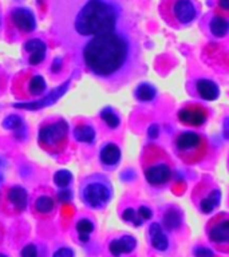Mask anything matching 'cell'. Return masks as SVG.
<instances>
[{
	"mask_svg": "<svg viewBox=\"0 0 229 257\" xmlns=\"http://www.w3.org/2000/svg\"><path fill=\"white\" fill-rule=\"evenodd\" d=\"M76 63L108 86H124L144 71L136 24L95 36L74 54Z\"/></svg>",
	"mask_w": 229,
	"mask_h": 257,
	"instance_id": "6da1fadb",
	"label": "cell"
},
{
	"mask_svg": "<svg viewBox=\"0 0 229 257\" xmlns=\"http://www.w3.org/2000/svg\"><path fill=\"white\" fill-rule=\"evenodd\" d=\"M52 32L75 54L95 36L133 23L121 0H51Z\"/></svg>",
	"mask_w": 229,
	"mask_h": 257,
	"instance_id": "7a4b0ae2",
	"label": "cell"
},
{
	"mask_svg": "<svg viewBox=\"0 0 229 257\" xmlns=\"http://www.w3.org/2000/svg\"><path fill=\"white\" fill-rule=\"evenodd\" d=\"M79 196L87 208L96 210L106 208L112 197L111 182L100 173L90 174L80 182Z\"/></svg>",
	"mask_w": 229,
	"mask_h": 257,
	"instance_id": "3957f363",
	"label": "cell"
},
{
	"mask_svg": "<svg viewBox=\"0 0 229 257\" xmlns=\"http://www.w3.org/2000/svg\"><path fill=\"white\" fill-rule=\"evenodd\" d=\"M160 12L162 19L174 28L190 24L198 14L193 0H164L160 6Z\"/></svg>",
	"mask_w": 229,
	"mask_h": 257,
	"instance_id": "277c9868",
	"label": "cell"
},
{
	"mask_svg": "<svg viewBox=\"0 0 229 257\" xmlns=\"http://www.w3.org/2000/svg\"><path fill=\"white\" fill-rule=\"evenodd\" d=\"M68 124L64 119H58L55 122L42 126L38 136V142L40 148L46 152L56 154L63 152L67 145Z\"/></svg>",
	"mask_w": 229,
	"mask_h": 257,
	"instance_id": "5b68a950",
	"label": "cell"
},
{
	"mask_svg": "<svg viewBox=\"0 0 229 257\" xmlns=\"http://www.w3.org/2000/svg\"><path fill=\"white\" fill-rule=\"evenodd\" d=\"M206 145L204 138L194 132H184L177 137L176 150L181 160L193 164L200 161L205 154Z\"/></svg>",
	"mask_w": 229,
	"mask_h": 257,
	"instance_id": "8992f818",
	"label": "cell"
},
{
	"mask_svg": "<svg viewBox=\"0 0 229 257\" xmlns=\"http://www.w3.org/2000/svg\"><path fill=\"white\" fill-rule=\"evenodd\" d=\"M156 162H142L145 164V177L150 185L153 186H162L166 182H169L172 177V169L169 166L168 160L158 156V152L154 156Z\"/></svg>",
	"mask_w": 229,
	"mask_h": 257,
	"instance_id": "52a82bcc",
	"label": "cell"
},
{
	"mask_svg": "<svg viewBox=\"0 0 229 257\" xmlns=\"http://www.w3.org/2000/svg\"><path fill=\"white\" fill-rule=\"evenodd\" d=\"M28 204V193L27 190L19 185L12 186L7 192L6 196V212L10 214H19L24 212Z\"/></svg>",
	"mask_w": 229,
	"mask_h": 257,
	"instance_id": "ba28073f",
	"label": "cell"
},
{
	"mask_svg": "<svg viewBox=\"0 0 229 257\" xmlns=\"http://www.w3.org/2000/svg\"><path fill=\"white\" fill-rule=\"evenodd\" d=\"M70 83H71V80L68 79L66 80L62 86H59L55 90H52L48 95H46L42 99L36 100V102H28V103H16L14 104V107L16 108H26V110H39V108L47 107V106H51L56 102V100L59 99L60 96H63L67 91V88L70 87Z\"/></svg>",
	"mask_w": 229,
	"mask_h": 257,
	"instance_id": "9c48e42d",
	"label": "cell"
},
{
	"mask_svg": "<svg viewBox=\"0 0 229 257\" xmlns=\"http://www.w3.org/2000/svg\"><path fill=\"white\" fill-rule=\"evenodd\" d=\"M209 238L216 244H226L229 241V220L225 213L216 217L209 224Z\"/></svg>",
	"mask_w": 229,
	"mask_h": 257,
	"instance_id": "30bf717a",
	"label": "cell"
},
{
	"mask_svg": "<svg viewBox=\"0 0 229 257\" xmlns=\"http://www.w3.org/2000/svg\"><path fill=\"white\" fill-rule=\"evenodd\" d=\"M11 22L19 31L32 32L36 27L35 16L28 8H16L11 12Z\"/></svg>",
	"mask_w": 229,
	"mask_h": 257,
	"instance_id": "8fae6325",
	"label": "cell"
},
{
	"mask_svg": "<svg viewBox=\"0 0 229 257\" xmlns=\"http://www.w3.org/2000/svg\"><path fill=\"white\" fill-rule=\"evenodd\" d=\"M206 111L201 106H186L178 111V119L188 126H201L206 120Z\"/></svg>",
	"mask_w": 229,
	"mask_h": 257,
	"instance_id": "7c38bea8",
	"label": "cell"
},
{
	"mask_svg": "<svg viewBox=\"0 0 229 257\" xmlns=\"http://www.w3.org/2000/svg\"><path fill=\"white\" fill-rule=\"evenodd\" d=\"M137 246V240L130 234H125V236L116 238V240L110 241L108 244V250L114 257H118L121 254H128L132 253Z\"/></svg>",
	"mask_w": 229,
	"mask_h": 257,
	"instance_id": "4fadbf2b",
	"label": "cell"
},
{
	"mask_svg": "<svg viewBox=\"0 0 229 257\" xmlns=\"http://www.w3.org/2000/svg\"><path fill=\"white\" fill-rule=\"evenodd\" d=\"M149 237H150V244L156 250L164 252V250L168 249V237H166L165 232L162 230V226L158 222L150 224V226H149Z\"/></svg>",
	"mask_w": 229,
	"mask_h": 257,
	"instance_id": "5bb4252c",
	"label": "cell"
},
{
	"mask_svg": "<svg viewBox=\"0 0 229 257\" xmlns=\"http://www.w3.org/2000/svg\"><path fill=\"white\" fill-rule=\"evenodd\" d=\"M99 160L104 166L114 168L121 160V149L116 144H106L100 149Z\"/></svg>",
	"mask_w": 229,
	"mask_h": 257,
	"instance_id": "9a60e30c",
	"label": "cell"
},
{
	"mask_svg": "<svg viewBox=\"0 0 229 257\" xmlns=\"http://www.w3.org/2000/svg\"><path fill=\"white\" fill-rule=\"evenodd\" d=\"M196 87L197 91H198V95L205 100H214L220 95L218 86L210 79H204V78L198 79L196 82Z\"/></svg>",
	"mask_w": 229,
	"mask_h": 257,
	"instance_id": "2e32d148",
	"label": "cell"
},
{
	"mask_svg": "<svg viewBox=\"0 0 229 257\" xmlns=\"http://www.w3.org/2000/svg\"><path fill=\"white\" fill-rule=\"evenodd\" d=\"M27 79V94L31 96H39L46 91V80L39 74H34L31 76H26Z\"/></svg>",
	"mask_w": 229,
	"mask_h": 257,
	"instance_id": "e0dca14e",
	"label": "cell"
},
{
	"mask_svg": "<svg viewBox=\"0 0 229 257\" xmlns=\"http://www.w3.org/2000/svg\"><path fill=\"white\" fill-rule=\"evenodd\" d=\"M162 224L168 230H176L182 224V214L178 209L169 208L162 217Z\"/></svg>",
	"mask_w": 229,
	"mask_h": 257,
	"instance_id": "ac0fdd59",
	"label": "cell"
},
{
	"mask_svg": "<svg viewBox=\"0 0 229 257\" xmlns=\"http://www.w3.org/2000/svg\"><path fill=\"white\" fill-rule=\"evenodd\" d=\"M74 138L78 142H83V144H92L95 141V132L91 126L88 124H78L74 128Z\"/></svg>",
	"mask_w": 229,
	"mask_h": 257,
	"instance_id": "d6986e66",
	"label": "cell"
},
{
	"mask_svg": "<svg viewBox=\"0 0 229 257\" xmlns=\"http://www.w3.org/2000/svg\"><path fill=\"white\" fill-rule=\"evenodd\" d=\"M221 201V192L220 190H213L210 192L208 197H205L204 200L200 202V209L201 212L205 213V214H209L212 213L214 209L220 205Z\"/></svg>",
	"mask_w": 229,
	"mask_h": 257,
	"instance_id": "ffe728a7",
	"label": "cell"
},
{
	"mask_svg": "<svg viewBox=\"0 0 229 257\" xmlns=\"http://www.w3.org/2000/svg\"><path fill=\"white\" fill-rule=\"evenodd\" d=\"M55 209V201L50 196H40L35 201V212L39 216H47L51 214Z\"/></svg>",
	"mask_w": 229,
	"mask_h": 257,
	"instance_id": "44dd1931",
	"label": "cell"
},
{
	"mask_svg": "<svg viewBox=\"0 0 229 257\" xmlns=\"http://www.w3.org/2000/svg\"><path fill=\"white\" fill-rule=\"evenodd\" d=\"M209 28H210V32H212L216 38H222V36L226 35V32H228L229 23L225 18L218 15L212 18L210 23H209Z\"/></svg>",
	"mask_w": 229,
	"mask_h": 257,
	"instance_id": "7402d4cb",
	"label": "cell"
},
{
	"mask_svg": "<svg viewBox=\"0 0 229 257\" xmlns=\"http://www.w3.org/2000/svg\"><path fill=\"white\" fill-rule=\"evenodd\" d=\"M156 88L149 83L140 84L136 90L137 99L141 100V102H150V100H153L156 98Z\"/></svg>",
	"mask_w": 229,
	"mask_h": 257,
	"instance_id": "603a6c76",
	"label": "cell"
},
{
	"mask_svg": "<svg viewBox=\"0 0 229 257\" xmlns=\"http://www.w3.org/2000/svg\"><path fill=\"white\" fill-rule=\"evenodd\" d=\"M100 118L106 122V124H107L110 128L118 127L121 123L120 116L117 115L111 107H104L103 110L100 111Z\"/></svg>",
	"mask_w": 229,
	"mask_h": 257,
	"instance_id": "cb8c5ba5",
	"label": "cell"
},
{
	"mask_svg": "<svg viewBox=\"0 0 229 257\" xmlns=\"http://www.w3.org/2000/svg\"><path fill=\"white\" fill-rule=\"evenodd\" d=\"M72 181V174L68 170H58V172L54 174V182H55L56 186L59 188H67L68 185L71 184Z\"/></svg>",
	"mask_w": 229,
	"mask_h": 257,
	"instance_id": "d4e9b609",
	"label": "cell"
},
{
	"mask_svg": "<svg viewBox=\"0 0 229 257\" xmlns=\"http://www.w3.org/2000/svg\"><path fill=\"white\" fill-rule=\"evenodd\" d=\"M24 50L28 52H44L46 54V50H47V46L44 43L43 40L40 39H31L26 42L24 44Z\"/></svg>",
	"mask_w": 229,
	"mask_h": 257,
	"instance_id": "484cf974",
	"label": "cell"
},
{
	"mask_svg": "<svg viewBox=\"0 0 229 257\" xmlns=\"http://www.w3.org/2000/svg\"><path fill=\"white\" fill-rule=\"evenodd\" d=\"M3 127L7 130H20L23 127V120L18 115H8L3 120Z\"/></svg>",
	"mask_w": 229,
	"mask_h": 257,
	"instance_id": "4316f807",
	"label": "cell"
},
{
	"mask_svg": "<svg viewBox=\"0 0 229 257\" xmlns=\"http://www.w3.org/2000/svg\"><path fill=\"white\" fill-rule=\"evenodd\" d=\"M76 232L78 234H91L92 230H94V224H92L91 221L87 220V218H82L76 222Z\"/></svg>",
	"mask_w": 229,
	"mask_h": 257,
	"instance_id": "83f0119b",
	"label": "cell"
},
{
	"mask_svg": "<svg viewBox=\"0 0 229 257\" xmlns=\"http://www.w3.org/2000/svg\"><path fill=\"white\" fill-rule=\"evenodd\" d=\"M122 220L128 221V222H133L136 226H140V225L144 222V221L138 217V214H137L136 210L133 208L125 209L124 213H122Z\"/></svg>",
	"mask_w": 229,
	"mask_h": 257,
	"instance_id": "f1b7e54d",
	"label": "cell"
},
{
	"mask_svg": "<svg viewBox=\"0 0 229 257\" xmlns=\"http://www.w3.org/2000/svg\"><path fill=\"white\" fill-rule=\"evenodd\" d=\"M20 257H39V249L35 244H28L23 246Z\"/></svg>",
	"mask_w": 229,
	"mask_h": 257,
	"instance_id": "f546056e",
	"label": "cell"
},
{
	"mask_svg": "<svg viewBox=\"0 0 229 257\" xmlns=\"http://www.w3.org/2000/svg\"><path fill=\"white\" fill-rule=\"evenodd\" d=\"M193 256L194 257H216L214 253L210 249L205 248V246H197L193 249Z\"/></svg>",
	"mask_w": 229,
	"mask_h": 257,
	"instance_id": "4dcf8cb0",
	"label": "cell"
},
{
	"mask_svg": "<svg viewBox=\"0 0 229 257\" xmlns=\"http://www.w3.org/2000/svg\"><path fill=\"white\" fill-rule=\"evenodd\" d=\"M153 216L152 210L148 208V206H141L138 209V217H140L142 221H146V220H150Z\"/></svg>",
	"mask_w": 229,
	"mask_h": 257,
	"instance_id": "1f68e13d",
	"label": "cell"
},
{
	"mask_svg": "<svg viewBox=\"0 0 229 257\" xmlns=\"http://www.w3.org/2000/svg\"><path fill=\"white\" fill-rule=\"evenodd\" d=\"M52 257H74V252H72V249L63 246V248L58 249Z\"/></svg>",
	"mask_w": 229,
	"mask_h": 257,
	"instance_id": "d6a6232c",
	"label": "cell"
},
{
	"mask_svg": "<svg viewBox=\"0 0 229 257\" xmlns=\"http://www.w3.org/2000/svg\"><path fill=\"white\" fill-rule=\"evenodd\" d=\"M44 56H46L44 52H32L28 62H30V64H39L40 62H43Z\"/></svg>",
	"mask_w": 229,
	"mask_h": 257,
	"instance_id": "836d02e7",
	"label": "cell"
},
{
	"mask_svg": "<svg viewBox=\"0 0 229 257\" xmlns=\"http://www.w3.org/2000/svg\"><path fill=\"white\" fill-rule=\"evenodd\" d=\"M58 198H59L60 202H68V201H71L72 194L70 190H62V192L58 193Z\"/></svg>",
	"mask_w": 229,
	"mask_h": 257,
	"instance_id": "e575fe53",
	"label": "cell"
},
{
	"mask_svg": "<svg viewBox=\"0 0 229 257\" xmlns=\"http://www.w3.org/2000/svg\"><path fill=\"white\" fill-rule=\"evenodd\" d=\"M158 133H160V128H158V124H152L150 127H149V138H152V140H154V138H157L158 137Z\"/></svg>",
	"mask_w": 229,
	"mask_h": 257,
	"instance_id": "d590c367",
	"label": "cell"
},
{
	"mask_svg": "<svg viewBox=\"0 0 229 257\" xmlns=\"http://www.w3.org/2000/svg\"><path fill=\"white\" fill-rule=\"evenodd\" d=\"M218 7H220L222 11H228V10H229V0H220V2H218Z\"/></svg>",
	"mask_w": 229,
	"mask_h": 257,
	"instance_id": "8d00e7d4",
	"label": "cell"
},
{
	"mask_svg": "<svg viewBox=\"0 0 229 257\" xmlns=\"http://www.w3.org/2000/svg\"><path fill=\"white\" fill-rule=\"evenodd\" d=\"M4 86H6V78L3 72H0V92L4 90Z\"/></svg>",
	"mask_w": 229,
	"mask_h": 257,
	"instance_id": "74e56055",
	"label": "cell"
},
{
	"mask_svg": "<svg viewBox=\"0 0 229 257\" xmlns=\"http://www.w3.org/2000/svg\"><path fill=\"white\" fill-rule=\"evenodd\" d=\"M60 63H62V60H60V59H55V62H54V66H52V68H51L52 71H54V72L58 71V70H59V68H60Z\"/></svg>",
	"mask_w": 229,
	"mask_h": 257,
	"instance_id": "f35d334b",
	"label": "cell"
},
{
	"mask_svg": "<svg viewBox=\"0 0 229 257\" xmlns=\"http://www.w3.org/2000/svg\"><path fill=\"white\" fill-rule=\"evenodd\" d=\"M78 238H79V241H82V242H87V241L90 240V236H88V234H79Z\"/></svg>",
	"mask_w": 229,
	"mask_h": 257,
	"instance_id": "ab89813d",
	"label": "cell"
},
{
	"mask_svg": "<svg viewBox=\"0 0 229 257\" xmlns=\"http://www.w3.org/2000/svg\"><path fill=\"white\" fill-rule=\"evenodd\" d=\"M3 236H4L3 228H2V225H0V242H2V240H3Z\"/></svg>",
	"mask_w": 229,
	"mask_h": 257,
	"instance_id": "60d3db41",
	"label": "cell"
},
{
	"mask_svg": "<svg viewBox=\"0 0 229 257\" xmlns=\"http://www.w3.org/2000/svg\"><path fill=\"white\" fill-rule=\"evenodd\" d=\"M0 257H7L6 254H3V253H0Z\"/></svg>",
	"mask_w": 229,
	"mask_h": 257,
	"instance_id": "b9f144b4",
	"label": "cell"
}]
</instances>
